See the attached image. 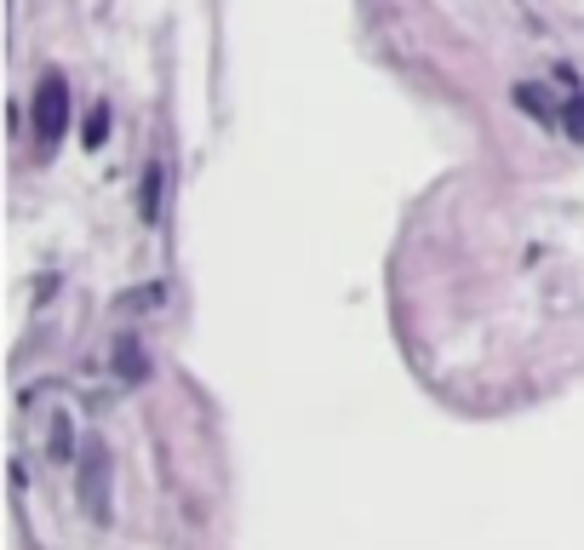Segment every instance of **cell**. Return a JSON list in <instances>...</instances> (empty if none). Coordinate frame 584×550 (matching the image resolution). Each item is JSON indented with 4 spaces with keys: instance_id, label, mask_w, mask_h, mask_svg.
I'll return each mask as SVG.
<instances>
[{
    "instance_id": "obj_1",
    "label": "cell",
    "mask_w": 584,
    "mask_h": 550,
    "mask_svg": "<svg viewBox=\"0 0 584 550\" xmlns=\"http://www.w3.org/2000/svg\"><path fill=\"white\" fill-rule=\"evenodd\" d=\"M69 127V81L64 75H41V87H35V133L41 144L53 149Z\"/></svg>"
},
{
    "instance_id": "obj_2",
    "label": "cell",
    "mask_w": 584,
    "mask_h": 550,
    "mask_svg": "<svg viewBox=\"0 0 584 550\" xmlns=\"http://www.w3.org/2000/svg\"><path fill=\"white\" fill-rule=\"evenodd\" d=\"M81 505L92 522H110L115 516V499H110V454L104 442H92L81 454Z\"/></svg>"
},
{
    "instance_id": "obj_3",
    "label": "cell",
    "mask_w": 584,
    "mask_h": 550,
    "mask_svg": "<svg viewBox=\"0 0 584 550\" xmlns=\"http://www.w3.org/2000/svg\"><path fill=\"white\" fill-rule=\"evenodd\" d=\"M115 367H121V379H144V373H149V356L138 350V339H133V333H126V339L115 344Z\"/></svg>"
},
{
    "instance_id": "obj_4",
    "label": "cell",
    "mask_w": 584,
    "mask_h": 550,
    "mask_svg": "<svg viewBox=\"0 0 584 550\" xmlns=\"http://www.w3.org/2000/svg\"><path fill=\"white\" fill-rule=\"evenodd\" d=\"M516 104H522L533 121H550V115H556V104H550V98H545L539 87H516Z\"/></svg>"
},
{
    "instance_id": "obj_5",
    "label": "cell",
    "mask_w": 584,
    "mask_h": 550,
    "mask_svg": "<svg viewBox=\"0 0 584 550\" xmlns=\"http://www.w3.org/2000/svg\"><path fill=\"white\" fill-rule=\"evenodd\" d=\"M81 133H87V149H98V144H104V138H110V110H92Z\"/></svg>"
},
{
    "instance_id": "obj_6",
    "label": "cell",
    "mask_w": 584,
    "mask_h": 550,
    "mask_svg": "<svg viewBox=\"0 0 584 550\" xmlns=\"http://www.w3.org/2000/svg\"><path fill=\"white\" fill-rule=\"evenodd\" d=\"M161 213V167H149V179H144V218H156Z\"/></svg>"
}]
</instances>
